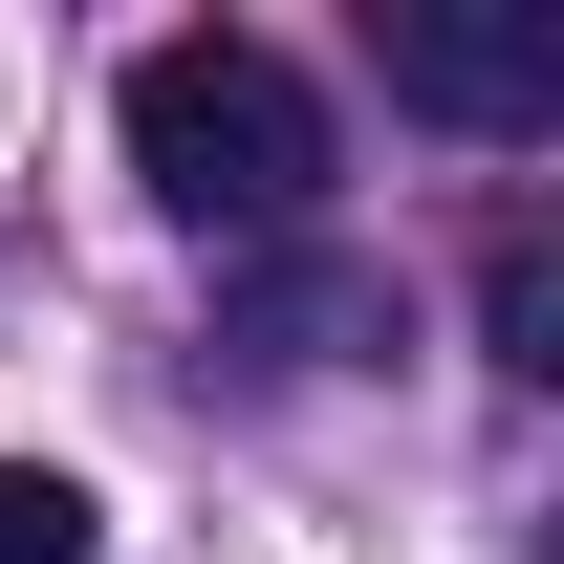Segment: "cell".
Masks as SVG:
<instances>
[{
    "mask_svg": "<svg viewBox=\"0 0 564 564\" xmlns=\"http://www.w3.org/2000/svg\"><path fill=\"white\" fill-rule=\"evenodd\" d=\"M87 543H109V499L66 456H0V564H87Z\"/></svg>",
    "mask_w": 564,
    "mask_h": 564,
    "instance_id": "obj_3",
    "label": "cell"
},
{
    "mask_svg": "<svg viewBox=\"0 0 564 564\" xmlns=\"http://www.w3.org/2000/svg\"><path fill=\"white\" fill-rule=\"evenodd\" d=\"M391 109H434V131H564V22L391 0Z\"/></svg>",
    "mask_w": 564,
    "mask_h": 564,
    "instance_id": "obj_2",
    "label": "cell"
},
{
    "mask_svg": "<svg viewBox=\"0 0 564 564\" xmlns=\"http://www.w3.org/2000/svg\"><path fill=\"white\" fill-rule=\"evenodd\" d=\"M131 174L196 239H282L326 196V87L282 44H239V22H174V44H131Z\"/></svg>",
    "mask_w": 564,
    "mask_h": 564,
    "instance_id": "obj_1",
    "label": "cell"
}]
</instances>
